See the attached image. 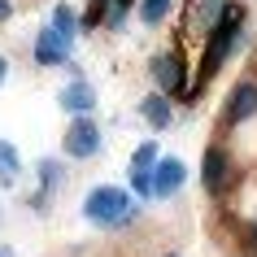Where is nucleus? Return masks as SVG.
<instances>
[{
    "instance_id": "9d476101",
    "label": "nucleus",
    "mask_w": 257,
    "mask_h": 257,
    "mask_svg": "<svg viewBox=\"0 0 257 257\" xmlns=\"http://www.w3.org/2000/svg\"><path fill=\"white\" fill-rule=\"evenodd\" d=\"M144 118H149L157 131H166V126H170L175 109H170V100H166V92H162V96H149V100H144Z\"/></svg>"
},
{
    "instance_id": "423d86ee",
    "label": "nucleus",
    "mask_w": 257,
    "mask_h": 257,
    "mask_svg": "<svg viewBox=\"0 0 257 257\" xmlns=\"http://www.w3.org/2000/svg\"><path fill=\"white\" fill-rule=\"evenodd\" d=\"M66 57H70V40H61L53 27H44L40 40H35V61L40 66H61Z\"/></svg>"
},
{
    "instance_id": "39448f33",
    "label": "nucleus",
    "mask_w": 257,
    "mask_h": 257,
    "mask_svg": "<svg viewBox=\"0 0 257 257\" xmlns=\"http://www.w3.org/2000/svg\"><path fill=\"white\" fill-rule=\"evenodd\" d=\"M183 162L179 157H162V162L153 166V196H175L179 188H183Z\"/></svg>"
},
{
    "instance_id": "ddd939ff",
    "label": "nucleus",
    "mask_w": 257,
    "mask_h": 257,
    "mask_svg": "<svg viewBox=\"0 0 257 257\" xmlns=\"http://www.w3.org/2000/svg\"><path fill=\"white\" fill-rule=\"evenodd\" d=\"M53 31L61 40H74V9H70V5H57L53 9Z\"/></svg>"
},
{
    "instance_id": "f257e3e1",
    "label": "nucleus",
    "mask_w": 257,
    "mask_h": 257,
    "mask_svg": "<svg viewBox=\"0 0 257 257\" xmlns=\"http://www.w3.org/2000/svg\"><path fill=\"white\" fill-rule=\"evenodd\" d=\"M240 22H244V5H222V14H218V22H214V35H209V48H205V61H201V83L214 79L218 66L227 61L231 44L240 35Z\"/></svg>"
},
{
    "instance_id": "9b49d317",
    "label": "nucleus",
    "mask_w": 257,
    "mask_h": 257,
    "mask_svg": "<svg viewBox=\"0 0 257 257\" xmlns=\"http://www.w3.org/2000/svg\"><path fill=\"white\" fill-rule=\"evenodd\" d=\"M40 175H44V188H40V196H35V209H48V196H53L57 183H61V166L57 162H40Z\"/></svg>"
},
{
    "instance_id": "6ab92c4d",
    "label": "nucleus",
    "mask_w": 257,
    "mask_h": 257,
    "mask_svg": "<svg viewBox=\"0 0 257 257\" xmlns=\"http://www.w3.org/2000/svg\"><path fill=\"white\" fill-rule=\"evenodd\" d=\"M248 235H253V244H257V222H253V227H248Z\"/></svg>"
},
{
    "instance_id": "f3484780",
    "label": "nucleus",
    "mask_w": 257,
    "mask_h": 257,
    "mask_svg": "<svg viewBox=\"0 0 257 257\" xmlns=\"http://www.w3.org/2000/svg\"><path fill=\"white\" fill-rule=\"evenodd\" d=\"M9 18H14V5H9V0H0V22H9Z\"/></svg>"
},
{
    "instance_id": "6e6552de",
    "label": "nucleus",
    "mask_w": 257,
    "mask_h": 257,
    "mask_svg": "<svg viewBox=\"0 0 257 257\" xmlns=\"http://www.w3.org/2000/svg\"><path fill=\"white\" fill-rule=\"evenodd\" d=\"M253 113H257V87L253 83H240V87L231 92V100H227V118L244 122V118H253Z\"/></svg>"
},
{
    "instance_id": "f03ea898",
    "label": "nucleus",
    "mask_w": 257,
    "mask_h": 257,
    "mask_svg": "<svg viewBox=\"0 0 257 257\" xmlns=\"http://www.w3.org/2000/svg\"><path fill=\"white\" fill-rule=\"evenodd\" d=\"M83 214L92 222H100V227H118V222H126L136 214V205H131V192H122V188H96V192H87Z\"/></svg>"
},
{
    "instance_id": "4468645a",
    "label": "nucleus",
    "mask_w": 257,
    "mask_h": 257,
    "mask_svg": "<svg viewBox=\"0 0 257 257\" xmlns=\"http://www.w3.org/2000/svg\"><path fill=\"white\" fill-rule=\"evenodd\" d=\"M166 14H170V0H140V18H144V27H157Z\"/></svg>"
},
{
    "instance_id": "f8f14e48",
    "label": "nucleus",
    "mask_w": 257,
    "mask_h": 257,
    "mask_svg": "<svg viewBox=\"0 0 257 257\" xmlns=\"http://www.w3.org/2000/svg\"><path fill=\"white\" fill-rule=\"evenodd\" d=\"M18 149L14 144H5V140H0V183H18Z\"/></svg>"
},
{
    "instance_id": "7ed1b4c3",
    "label": "nucleus",
    "mask_w": 257,
    "mask_h": 257,
    "mask_svg": "<svg viewBox=\"0 0 257 257\" xmlns=\"http://www.w3.org/2000/svg\"><path fill=\"white\" fill-rule=\"evenodd\" d=\"M66 153H70V157H92V153H100V126H96L87 113H79V118L70 122Z\"/></svg>"
},
{
    "instance_id": "aec40b11",
    "label": "nucleus",
    "mask_w": 257,
    "mask_h": 257,
    "mask_svg": "<svg viewBox=\"0 0 257 257\" xmlns=\"http://www.w3.org/2000/svg\"><path fill=\"white\" fill-rule=\"evenodd\" d=\"M170 257H175V253H170Z\"/></svg>"
},
{
    "instance_id": "a211bd4d",
    "label": "nucleus",
    "mask_w": 257,
    "mask_h": 257,
    "mask_svg": "<svg viewBox=\"0 0 257 257\" xmlns=\"http://www.w3.org/2000/svg\"><path fill=\"white\" fill-rule=\"evenodd\" d=\"M5 74H9V61H5V57H0V83H5Z\"/></svg>"
},
{
    "instance_id": "0eeeda50",
    "label": "nucleus",
    "mask_w": 257,
    "mask_h": 257,
    "mask_svg": "<svg viewBox=\"0 0 257 257\" xmlns=\"http://www.w3.org/2000/svg\"><path fill=\"white\" fill-rule=\"evenodd\" d=\"M61 109H70V113H92L96 109V87L74 79L70 87H61Z\"/></svg>"
},
{
    "instance_id": "20e7f679",
    "label": "nucleus",
    "mask_w": 257,
    "mask_h": 257,
    "mask_svg": "<svg viewBox=\"0 0 257 257\" xmlns=\"http://www.w3.org/2000/svg\"><path fill=\"white\" fill-rule=\"evenodd\" d=\"M149 70H153V83H157V87H162L166 96L183 92V61H179L175 53H157Z\"/></svg>"
},
{
    "instance_id": "2eb2a0df",
    "label": "nucleus",
    "mask_w": 257,
    "mask_h": 257,
    "mask_svg": "<svg viewBox=\"0 0 257 257\" xmlns=\"http://www.w3.org/2000/svg\"><path fill=\"white\" fill-rule=\"evenodd\" d=\"M153 162H157V144H140L136 157H131V170H149Z\"/></svg>"
},
{
    "instance_id": "dca6fc26",
    "label": "nucleus",
    "mask_w": 257,
    "mask_h": 257,
    "mask_svg": "<svg viewBox=\"0 0 257 257\" xmlns=\"http://www.w3.org/2000/svg\"><path fill=\"white\" fill-rule=\"evenodd\" d=\"M131 188H136L140 196H153V175L149 170H136V175H131Z\"/></svg>"
},
{
    "instance_id": "1a4fd4ad",
    "label": "nucleus",
    "mask_w": 257,
    "mask_h": 257,
    "mask_svg": "<svg viewBox=\"0 0 257 257\" xmlns=\"http://www.w3.org/2000/svg\"><path fill=\"white\" fill-rule=\"evenodd\" d=\"M227 153H222V149H209V153H205V166H201V183H205V188H209V192H222V179H227Z\"/></svg>"
}]
</instances>
